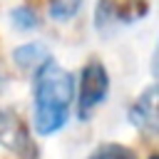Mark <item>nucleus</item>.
<instances>
[{"label":"nucleus","mask_w":159,"mask_h":159,"mask_svg":"<svg viewBox=\"0 0 159 159\" xmlns=\"http://www.w3.org/2000/svg\"><path fill=\"white\" fill-rule=\"evenodd\" d=\"M82 0H50V15L55 20H70L77 10H80Z\"/></svg>","instance_id":"6e6552de"},{"label":"nucleus","mask_w":159,"mask_h":159,"mask_svg":"<svg viewBox=\"0 0 159 159\" xmlns=\"http://www.w3.org/2000/svg\"><path fill=\"white\" fill-rule=\"evenodd\" d=\"M107 92H109L107 67L99 60L84 62V67L80 72V89H77V117L82 122H87L94 114V107H99L104 102Z\"/></svg>","instance_id":"f03ea898"},{"label":"nucleus","mask_w":159,"mask_h":159,"mask_svg":"<svg viewBox=\"0 0 159 159\" xmlns=\"http://www.w3.org/2000/svg\"><path fill=\"white\" fill-rule=\"evenodd\" d=\"M157 107H159V102H157V87L152 84V87H147V89L132 102L127 117H129V122H132L137 129H142V132H147V134H154V132H157V117H159Z\"/></svg>","instance_id":"39448f33"},{"label":"nucleus","mask_w":159,"mask_h":159,"mask_svg":"<svg viewBox=\"0 0 159 159\" xmlns=\"http://www.w3.org/2000/svg\"><path fill=\"white\" fill-rule=\"evenodd\" d=\"M25 5H27L30 10H40V7H47L50 0H25Z\"/></svg>","instance_id":"9d476101"},{"label":"nucleus","mask_w":159,"mask_h":159,"mask_svg":"<svg viewBox=\"0 0 159 159\" xmlns=\"http://www.w3.org/2000/svg\"><path fill=\"white\" fill-rule=\"evenodd\" d=\"M47 57H50V52H47L42 45H37V42L20 45V47H15V52H12L15 65H17L20 70H32V72H35Z\"/></svg>","instance_id":"423d86ee"},{"label":"nucleus","mask_w":159,"mask_h":159,"mask_svg":"<svg viewBox=\"0 0 159 159\" xmlns=\"http://www.w3.org/2000/svg\"><path fill=\"white\" fill-rule=\"evenodd\" d=\"M10 20H12V25L20 27V30H30V27L37 25V15H35V10H30L27 5H25V7H15V10L10 12Z\"/></svg>","instance_id":"1a4fd4ad"},{"label":"nucleus","mask_w":159,"mask_h":159,"mask_svg":"<svg viewBox=\"0 0 159 159\" xmlns=\"http://www.w3.org/2000/svg\"><path fill=\"white\" fill-rule=\"evenodd\" d=\"M75 97V77L47 57L32 77V122L35 132L50 137L60 132L70 119V104Z\"/></svg>","instance_id":"f257e3e1"},{"label":"nucleus","mask_w":159,"mask_h":159,"mask_svg":"<svg viewBox=\"0 0 159 159\" xmlns=\"http://www.w3.org/2000/svg\"><path fill=\"white\" fill-rule=\"evenodd\" d=\"M87 159H137L134 149L127 147V144H119V142H104L99 147L92 149V154Z\"/></svg>","instance_id":"0eeeda50"},{"label":"nucleus","mask_w":159,"mask_h":159,"mask_svg":"<svg viewBox=\"0 0 159 159\" xmlns=\"http://www.w3.org/2000/svg\"><path fill=\"white\" fill-rule=\"evenodd\" d=\"M149 12V0H97L94 22L97 27L107 25H129L142 20Z\"/></svg>","instance_id":"20e7f679"},{"label":"nucleus","mask_w":159,"mask_h":159,"mask_svg":"<svg viewBox=\"0 0 159 159\" xmlns=\"http://www.w3.org/2000/svg\"><path fill=\"white\" fill-rule=\"evenodd\" d=\"M149 159H159V154H152V157H149Z\"/></svg>","instance_id":"9b49d317"},{"label":"nucleus","mask_w":159,"mask_h":159,"mask_svg":"<svg viewBox=\"0 0 159 159\" xmlns=\"http://www.w3.org/2000/svg\"><path fill=\"white\" fill-rule=\"evenodd\" d=\"M0 147H5L10 154L20 159H40L25 119L10 107L0 109Z\"/></svg>","instance_id":"7ed1b4c3"}]
</instances>
